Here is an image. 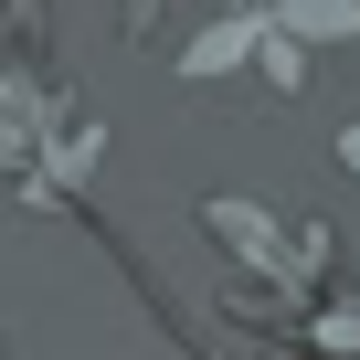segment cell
Wrapping results in <instances>:
<instances>
[{"label": "cell", "instance_id": "6da1fadb", "mask_svg": "<svg viewBox=\"0 0 360 360\" xmlns=\"http://www.w3.org/2000/svg\"><path fill=\"white\" fill-rule=\"evenodd\" d=\"M202 223H212V233H223L244 265H265V276H286V265H297V244H286V233H276V223H265L244 191H212V202H202Z\"/></svg>", "mask_w": 360, "mask_h": 360}, {"label": "cell", "instance_id": "7a4b0ae2", "mask_svg": "<svg viewBox=\"0 0 360 360\" xmlns=\"http://www.w3.org/2000/svg\"><path fill=\"white\" fill-rule=\"evenodd\" d=\"M255 43H265V11H223V22H202V43H180V75L212 85V75L255 64Z\"/></svg>", "mask_w": 360, "mask_h": 360}, {"label": "cell", "instance_id": "3957f363", "mask_svg": "<svg viewBox=\"0 0 360 360\" xmlns=\"http://www.w3.org/2000/svg\"><path fill=\"white\" fill-rule=\"evenodd\" d=\"M276 32L286 43H360V11H318L307 0V11H276Z\"/></svg>", "mask_w": 360, "mask_h": 360}, {"label": "cell", "instance_id": "277c9868", "mask_svg": "<svg viewBox=\"0 0 360 360\" xmlns=\"http://www.w3.org/2000/svg\"><path fill=\"white\" fill-rule=\"evenodd\" d=\"M255 64H265V85H286V96L307 85V53H297V43L276 32V11H265V43H255Z\"/></svg>", "mask_w": 360, "mask_h": 360}, {"label": "cell", "instance_id": "5b68a950", "mask_svg": "<svg viewBox=\"0 0 360 360\" xmlns=\"http://www.w3.org/2000/svg\"><path fill=\"white\" fill-rule=\"evenodd\" d=\"M339 159H349V169H360V127H349V138H339Z\"/></svg>", "mask_w": 360, "mask_h": 360}]
</instances>
